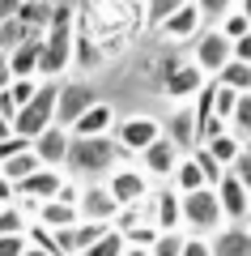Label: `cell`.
Returning <instances> with one entry per match:
<instances>
[{
  "label": "cell",
  "mask_w": 251,
  "mask_h": 256,
  "mask_svg": "<svg viewBox=\"0 0 251 256\" xmlns=\"http://www.w3.org/2000/svg\"><path fill=\"white\" fill-rule=\"evenodd\" d=\"M124 162H132V158L124 154V146L115 141V132H111V137H77L64 175H68V180H81V184H107L111 171H119Z\"/></svg>",
  "instance_id": "6da1fadb"
},
{
  "label": "cell",
  "mask_w": 251,
  "mask_h": 256,
  "mask_svg": "<svg viewBox=\"0 0 251 256\" xmlns=\"http://www.w3.org/2000/svg\"><path fill=\"white\" fill-rule=\"evenodd\" d=\"M77 56V18H72L68 4L55 9V22L47 26L43 34V82H60L64 68Z\"/></svg>",
  "instance_id": "7a4b0ae2"
},
{
  "label": "cell",
  "mask_w": 251,
  "mask_h": 256,
  "mask_svg": "<svg viewBox=\"0 0 251 256\" xmlns=\"http://www.w3.org/2000/svg\"><path fill=\"white\" fill-rule=\"evenodd\" d=\"M222 226H230V222H226V210L217 201V188H200V192H188L183 196V230L188 235L213 239Z\"/></svg>",
  "instance_id": "3957f363"
},
{
  "label": "cell",
  "mask_w": 251,
  "mask_h": 256,
  "mask_svg": "<svg viewBox=\"0 0 251 256\" xmlns=\"http://www.w3.org/2000/svg\"><path fill=\"white\" fill-rule=\"evenodd\" d=\"M60 86H64V82H43L38 98L30 102V107H21V111H17V124H13V132H17L21 141L43 137L47 128L55 124V116H60Z\"/></svg>",
  "instance_id": "277c9868"
},
{
  "label": "cell",
  "mask_w": 251,
  "mask_h": 256,
  "mask_svg": "<svg viewBox=\"0 0 251 256\" xmlns=\"http://www.w3.org/2000/svg\"><path fill=\"white\" fill-rule=\"evenodd\" d=\"M192 64H196L209 82H217L226 73V64H234V38L222 26H205L200 38L192 43Z\"/></svg>",
  "instance_id": "5b68a950"
},
{
  "label": "cell",
  "mask_w": 251,
  "mask_h": 256,
  "mask_svg": "<svg viewBox=\"0 0 251 256\" xmlns=\"http://www.w3.org/2000/svg\"><path fill=\"white\" fill-rule=\"evenodd\" d=\"M205 86H209V77L192 64V56H188V60H166V68H162V98L175 102V107L196 102Z\"/></svg>",
  "instance_id": "8992f818"
},
{
  "label": "cell",
  "mask_w": 251,
  "mask_h": 256,
  "mask_svg": "<svg viewBox=\"0 0 251 256\" xmlns=\"http://www.w3.org/2000/svg\"><path fill=\"white\" fill-rule=\"evenodd\" d=\"M166 137V124H162L158 116H145V111H136V116H119L115 124V141L124 146L128 158H141L145 150L153 146V141Z\"/></svg>",
  "instance_id": "52a82bcc"
},
{
  "label": "cell",
  "mask_w": 251,
  "mask_h": 256,
  "mask_svg": "<svg viewBox=\"0 0 251 256\" xmlns=\"http://www.w3.org/2000/svg\"><path fill=\"white\" fill-rule=\"evenodd\" d=\"M107 188L115 192V201L124 205V210H128V205H141V201H149V196H153V180H149V171H145L141 162H136V166L124 162L119 171H111Z\"/></svg>",
  "instance_id": "ba28073f"
},
{
  "label": "cell",
  "mask_w": 251,
  "mask_h": 256,
  "mask_svg": "<svg viewBox=\"0 0 251 256\" xmlns=\"http://www.w3.org/2000/svg\"><path fill=\"white\" fill-rule=\"evenodd\" d=\"M81 222H98V226H115L124 205L115 201V192L107 184H81Z\"/></svg>",
  "instance_id": "9c48e42d"
},
{
  "label": "cell",
  "mask_w": 251,
  "mask_h": 256,
  "mask_svg": "<svg viewBox=\"0 0 251 256\" xmlns=\"http://www.w3.org/2000/svg\"><path fill=\"white\" fill-rule=\"evenodd\" d=\"M64 188H68V175H64V171H55V166H43L38 175H30V180L17 188V201L26 205V210H30V218H34V214H38V205L55 201V196H60Z\"/></svg>",
  "instance_id": "30bf717a"
},
{
  "label": "cell",
  "mask_w": 251,
  "mask_h": 256,
  "mask_svg": "<svg viewBox=\"0 0 251 256\" xmlns=\"http://www.w3.org/2000/svg\"><path fill=\"white\" fill-rule=\"evenodd\" d=\"M205 26H209V22H205V13H200V4H196V0H188L175 18H166L158 26V38H162V43H175V47H183V43L192 47Z\"/></svg>",
  "instance_id": "8fae6325"
},
{
  "label": "cell",
  "mask_w": 251,
  "mask_h": 256,
  "mask_svg": "<svg viewBox=\"0 0 251 256\" xmlns=\"http://www.w3.org/2000/svg\"><path fill=\"white\" fill-rule=\"evenodd\" d=\"M183 158H188V154H183V150L175 146L171 137H162V141H153V146L145 150V154L136 158V162H141L145 171H149V180H153V184H171Z\"/></svg>",
  "instance_id": "7c38bea8"
},
{
  "label": "cell",
  "mask_w": 251,
  "mask_h": 256,
  "mask_svg": "<svg viewBox=\"0 0 251 256\" xmlns=\"http://www.w3.org/2000/svg\"><path fill=\"white\" fill-rule=\"evenodd\" d=\"M94 102H98V90H94L90 82H64L60 86V116H55V124L72 128Z\"/></svg>",
  "instance_id": "4fadbf2b"
},
{
  "label": "cell",
  "mask_w": 251,
  "mask_h": 256,
  "mask_svg": "<svg viewBox=\"0 0 251 256\" xmlns=\"http://www.w3.org/2000/svg\"><path fill=\"white\" fill-rule=\"evenodd\" d=\"M72 141H77V137H72L64 124H51L43 137H34L30 146L38 150L43 166H55V171H64V166H68V154H72Z\"/></svg>",
  "instance_id": "5bb4252c"
},
{
  "label": "cell",
  "mask_w": 251,
  "mask_h": 256,
  "mask_svg": "<svg viewBox=\"0 0 251 256\" xmlns=\"http://www.w3.org/2000/svg\"><path fill=\"white\" fill-rule=\"evenodd\" d=\"M153 222H158L162 235H171V230H183V192H175L171 184H162L153 188Z\"/></svg>",
  "instance_id": "9a60e30c"
},
{
  "label": "cell",
  "mask_w": 251,
  "mask_h": 256,
  "mask_svg": "<svg viewBox=\"0 0 251 256\" xmlns=\"http://www.w3.org/2000/svg\"><path fill=\"white\" fill-rule=\"evenodd\" d=\"M9 60V82H21V77H38L43 82V34H30L26 43L17 47Z\"/></svg>",
  "instance_id": "2e32d148"
},
{
  "label": "cell",
  "mask_w": 251,
  "mask_h": 256,
  "mask_svg": "<svg viewBox=\"0 0 251 256\" xmlns=\"http://www.w3.org/2000/svg\"><path fill=\"white\" fill-rule=\"evenodd\" d=\"M217 201H222L226 222H230V226H239V222H251V192L243 188V184L234 180L230 171H226V180L217 184Z\"/></svg>",
  "instance_id": "e0dca14e"
},
{
  "label": "cell",
  "mask_w": 251,
  "mask_h": 256,
  "mask_svg": "<svg viewBox=\"0 0 251 256\" xmlns=\"http://www.w3.org/2000/svg\"><path fill=\"white\" fill-rule=\"evenodd\" d=\"M166 137H171L175 146L183 150V154H192V150H200V120H196V107H192V102H183V107H175L171 124H166Z\"/></svg>",
  "instance_id": "ac0fdd59"
},
{
  "label": "cell",
  "mask_w": 251,
  "mask_h": 256,
  "mask_svg": "<svg viewBox=\"0 0 251 256\" xmlns=\"http://www.w3.org/2000/svg\"><path fill=\"white\" fill-rule=\"evenodd\" d=\"M115 124H119L115 107H111L107 98H98L90 111H85V116L77 120V124L68 128V132H72V137H111V132H115Z\"/></svg>",
  "instance_id": "d6986e66"
},
{
  "label": "cell",
  "mask_w": 251,
  "mask_h": 256,
  "mask_svg": "<svg viewBox=\"0 0 251 256\" xmlns=\"http://www.w3.org/2000/svg\"><path fill=\"white\" fill-rule=\"evenodd\" d=\"M38 171H43V158H38V150H34V146L17 150L13 158H4V162H0V175H4L13 188H21V184H26L30 175H38Z\"/></svg>",
  "instance_id": "ffe728a7"
},
{
  "label": "cell",
  "mask_w": 251,
  "mask_h": 256,
  "mask_svg": "<svg viewBox=\"0 0 251 256\" xmlns=\"http://www.w3.org/2000/svg\"><path fill=\"white\" fill-rule=\"evenodd\" d=\"M213 256H251V222L217 230L213 235Z\"/></svg>",
  "instance_id": "44dd1931"
},
{
  "label": "cell",
  "mask_w": 251,
  "mask_h": 256,
  "mask_svg": "<svg viewBox=\"0 0 251 256\" xmlns=\"http://www.w3.org/2000/svg\"><path fill=\"white\" fill-rule=\"evenodd\" d=\"M171 188L183 192V196H188V192H200V188H213V184H209V171L200 166V154H196V150H192V154L179 162V171H175Z\"/></svg>",
  "instance_id": "7402d4cb"
},
{
  "label": "cell",
  "mask_w": 251,
  "mask_h": 256,
  "mask_svg": "<svg viewBox=\"0 0 251 256\" xmlns=\"http://www.w3.org/2000/svg\"><path fill=\"white\" fill-rule=\"evenodd\" d=\"M205 150H209V154H213L217 162L226 166V171H230V166H234V158L243 154V137L234 132V128H226V132H217L213 141H205Z\"/></svg>",
  "instance_id": "603a6c76"
},
{
  "label": "cell",
  "mask_w": 251,
  "mask_h": 256,
  "mask_svg": "<svg viewBox=\"0 0 251 256\" xmlns=\"http://www.w3.org/2000/svg\"><path fill=\"white\" fill-rule=\"evenodd\" d=\"M85 256H128V235L119 226H107V230H102V239Z\"/></svg>",
  "instance_id": "cb8c5ba5"
},
{
  "label": "cell",
  "mask_w": 251,
  "mask_h": 256,
  "mask_svg": "<svg viewBox=\"0 0 251 256\" xmlns=\"http://www.w3.org/2000/svg\"><path fill=\"white\" fill-rule=\"evenodd\" d=\"M183 4H188V0H145V30H158L166 18H175Z\"/></svg>",
  "instance_id": "d4e9b609"
},
{
  "label": "cell",
  "mask_w": 251,
  "mask_h": 256,
  "mask_svg": "<svg viewBox=\"0 0 251 256\" xmlns=\"http://www.w3.org/2000/svg\"><path fill=\"white\" fill-rule=\"evenodd\" d=\"M217 82H222L226 90H234V94H251V64H243V60L226 64V73L217 77Z\"/></svg>",
  "instance_id": "484cf974"
},
{
  "label": "cell",
  "mask_w": 251,
  "mask_h": 256,
  "mask_svg": "<svg viewBox=\"0 0 251 256\" xmlns=\"http://www.w3.org/2000/svg\"><path fill=\"white\" fill-rule=\"evenodd\" d=\"M26 38H30V30L21 26L17 18H13V22H4V26H0V52H4V56H13L21 43H26Z\"/></svg>",
  "instance_id": "4316f807"
},
{
  "label": "cell",
  "mask_w": 251,
  "mask_h": 256,
  "mask_svg": "<svg viewBox=\"0 0 251 256\" xmlns=\"http://www.w3.org/2000/svg\"><path fill=\"white\" fill-rule=\"evenodd\" d=\"M196 4H200V13H205L209 26H222V22L239 9V0H196Z\"/></svg>",
  "instance_id": "83f0119b"
},
{
  "label": "cell",
  "mask_w": 251,
  "mask_h": 256,
  "mask_svg": "<svg viewBox=\"0 0 251 256\" xmlns=\"http://www.w3.org/2000/svg\"><path fill=\"white\" fill-rule=\"evenodd\" d=\"M183 248H188V230H171L153 244V256H183Z\"/></svg>",
  "instance_id": "f1b7e54d"
},
{
  "label": "cell",
  "mask_w": 251,
  "mask_h": 256,
  "mask_svg": "<svg viewBox=\"0 0 251 256\" xmlns=\"http://www.w3.org/2000/svg\"><path fill=\"white\" fill-rule=\"evenodd\" d=\"M222 30H226L230 38H234V43H239V38H247V34H251V18H247V13H239V9H234L230 18L222 22Z\"/></svg>",
  "instance_id": "f546056e"
},
{
  "label": "cell",
  "mask_w": 251,
  "mask_h": 256,
  "mask_svg": "<svg viewBox=\"0 0 251 256\" xmlns=\"http://www.w3.org/2000/svg\"><path fill=\"white\" fill-rule=\"evenodd\" d=\"M30 235H0V256H26Z\"/></svg>",
  "instance_id": "4dcf8cb0"
},
{
  "label": "cell",
  "mask_w": 251,
  "mask_h": 256,
  "mask_svg": "<svg viewBox=\"0 0 251 256\" xmlns=\"http://www.w3.org/2000/svg\"><path fill=\"white\" fill-rule=\"evenodd\" d=\"M230 175H234V180H239L243 188L251 192V154H247V150H243V154L234 158V166H230Z\"/></svg>",
  "instance_id": "1f68e13d"
},
{
  "label": "cell",
  "mask_w": 251,
  "mask_h": 256,
  "mask_svg": "<svg viewBox=\"0 0 251 256\" xmlns=\"http://www.w3.org/2000/svg\"><path fill=\"white\" fill-rule=\"evenodd\" d=\"M183 256H213V239H205V235H188Z\"/></svg>",
  "instance_id": "d6a6232c"
},
{
  "label": "cell",
  "mask_w": 251,
  "mask_h": 256,
  "mask_svg": "<svg viewBox=\"0 0 251 256\" xmlns=\"http://www.w3.org/2000/svg\"><path fill=\"white\" fill-rule=\"evenodd\" d=\"M234 60L251 64V34H247V38H239V43H234Z\"/></svg>",
  "instance_id": "836d02e7"
},
{
  "label": "cell",
  "mask_w": 251,
  "mask_h": 256,
  "mask_svg": "<svg viewBox=\"0 0 251 256\" xmlns=\"http://www.w3.org/2000/svg\"><path fill=\"white\" fill-rule=\"evenodd\" d=\"M13 201H17V188H13V184L0 175V205H13Z\"/></svg>",
  "instance_id": "e575fe53"
},
{
  "label": "cell",
  "mask_w": 251,
  "mask_h": 256,
  "mask_svg": "<svg viewBox=\"0 0 251 256\" xmlns=\"http://www.w3.org/2000/svg\"><path fill=\"white\" fill-rule=\"evenodd\" d=\"M26 256H55V252H47V248H38V244H30V248H26Z\"/></svg>",
  "instance_id": "d590c367"
},
{
  "label": "cell",
  "mask_w": 251,
  "mask_h": 256,
  "mask_svg": "<svg viewBox=\"0 0 251 256\" xmlns=\"http://www.w3.org/2000/svg\"><path fill=\"white\" fill-rule=\"evenodd\" d=\"M128 256H153V248H132L128 244Z\"/></svg>",
  "instance_id": "8d00e7d4"
},
{
  "label": "cell",
  "mask_w": 251,
  "mask_h": 256,
  "mask_svg": "<svg viewBox=\"0 0 251 256\" xmlns=\"http://www.w3.org/2000/svg\"><path fill=\"white\" fill-rule=\"evenodd\" d=\"M239 13H247V18H251V0H239Z\"/></svg>",
  "instance_id": "74e56055"
},
{
  "label": "cell",
  "mask_w": 251,
  "mask_h": 256,
  "mask_svg": "<svg viewBox=\"0 0 251 256\" xmlns=\"http://www.w3.org/2000/svg\"><path fill=\"white\" fill-rule=\"evenodd\" d=\"M243 150H247V154H251V137H243Z\"/></svg>",
  "instance_id": "f35d334b"
},
{
  "label": "cell",
  "mask_w": 251,
  "mask_h": 256,
  "mask_svg": "<svg viewBox=\"0 0 251 256\" xmlns=\"http://www.w3.org/2000/svg\"><path fill=\"white\" fill-rule=\"evenodd\" d=\"M0 210H4V205H0Z\"/></svg>",
  "instance_id": "ab89813d"
}]
</instances>
